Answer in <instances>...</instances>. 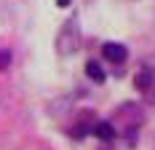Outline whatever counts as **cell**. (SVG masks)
Returning a JSON list of instances; mask_svg holds the SVG:
<instances>
[{"label":"cell","mask_w":155,"mask_h":150,"mask_svg":"<svg viewBox=\"0 0 155 150\" xmlns=\"http://www.w3.org/2000/svg\"><path fill=\"white\" fill-rule=\"evenodd\" d=\"M80 40H83L80 24H78V19H70V22L62 24V30L56 35V51L62 56H70V54H75L78 48H80Z\"/></svg>","instance_id":"obj_1"},{"label":"cell","mask_w":155,"mask_h":150,"mask_svg":"<svg viewBox=\"0 0 155 150\" xmlns=\"http://www.w3.org/2000/svg\"><path fill=\"white\" fill-rule=\"evenodd\" d=\"M102 54H104V59H110L112 64H123L126 56H128V51H126L123 43H104L102 46Z\"/></svg>","instance_id":"obj_2"},{"label":"cell","mask_w":155,"mask_h":150,"mask_svg":"<svg viewBox=\"0 0 155 150\" xmlns=\"http://www.w3.org/2000/svg\"><path fill=\"white\" fill-rule=\"evenodd\" d=\"M91 134H96L99 139L110 142V139H115V126H112L110 121H94L91 123Z\"/></svg>","instance_id":"obj_3"},{"label":"cell","mask_w":155,"mask_h":150,"mask_svg":"<svg viewBox=\"0 0 155 150\" xmlns=\"http://www.w3.org/2000/svg\"><path fill=\"white\" fill-rule=\"evenodd\" d=\"M86 73H88V78H91L94 83H104V78H107L99 62H88V64H86Z\"/></svg>","instance_id":"obj_4"},{"label":"cell","mask_w":155,"mask_h":150,"mask_svg":"<svg viewBox=\"0 0 155 150\" xmlns=\"http://www.w3.org/2000/svg\"><path fill=\"white\" fill-rule=\"evenodd\" d=\"M150 83H153V73H150V70H142V73L137 75V89L147 91V89H150Z\"/></svg>","instance_id":"obj_5"},{"label":"cell","mask_w":155,"mask_h":150,"mask_svg":"<svg viewBox=\"0 0 155 150\" xmlns=\"http://www.w3.org/2000/svg\"><path fill=\"white\" fill-rule=\"evenodd\" d=\"M8 62H11V54L0 51V67H8Z\"/></svg>","instance_id":"obj_6"}]
</instances>
